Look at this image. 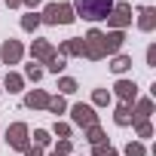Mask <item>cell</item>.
<instances>
[{"label": "cell", "instance_id": "cell-1", "mask_svg": "<svg viewBox=\"0 0 156 156\" xmlns=\"http://www.w3.org/2000/svg\"><path fill=\"white\" fill-rule=\"evenodd\" d=\"M73 16H83L86 22H101L110 16L113 0H73Z\"/></svg>", "mask_w": 156, "mask_h": 156}, {"label": "cell", "instance_id": "cell-2", "mask_svg": "<svg viewBox=\"0 0 156 156\" xmlns=\"http://www.w3.org/2000/svg\"><path fill=\"white\" fill-rule=\"evenodd\" d=\"M73 19L76 16H73L70 3H49L43 9V16H40V22H46V25H70Z\"/></svg>", "mask_w": 156, "mask_h": 156}, {"label": "cell", "instance_id": "cell-3", "mask_svg": "<svg viewBox=\"0 0 156 156\" xmlns=\"http://www.w3.org/2000/svg\"><path fill=\"white\" fill-rule=\"evenodd\" d=\"M83 40V58H89V61H101L104 58V31H98V28H92L86 37H80Z\"/></svg>", "mask_w": 156, "mask_h": 156}, {"label": "cell", "instance_id": "cell-4", "mask_svg": "<svg viewBox=\"0 0 156 156\" xmlns=\"http://www.w3.org/2000/svg\"><path fill=\"white\" fill-rule=\"evenodd\" d=\"M6 144H9L12 150H25V147L31 144V132H28V126H25V122H12V126L6 129Z\"/></svg>", "mask_w": 156, "mask_h": 156}, {"label": "cell", "instance_id": "cell-5", "mask_svg": "<svg viewBox=\"0 0 156 156\" xmlns=\"http://www.w3.org/2000/svg\"><path fill=\"white\" fill-rule=\"evenodd\" d=\"M70 119H73L76 126H83V129L98 126V113H95V107H92V104H83V101L70 107Z\"/></svg>", "mask_w": 156, "mask_h": 156}, {"label": "cell", "instance_id": "cell-6", "mask_svg": "<svg viewBox=\"0 0 156 156\" xmlns=\"http://www.w3.org/2000/svg\"><path fill=\"white\" fill-rule=\"evenodd\" d=\"M107 25H110L113 31H122L126 25H132V6H129V3H113V9H110V16H107Z\"/></svg>", "mask_w": 156, "mask_h": 156}, {"label": "cell", "instance_id": "cell-7", "mask_svg": "<svg viewBox=\"0 0 156 156\" xmlns=\"http://www.w3.org/2000/svg\"><path fill=\"white\" fill-rule=\"evenodd\" d=\"M31 55H34V61H37V64H49V61H52L58 52H55V46H52L49 40H34Z\"/></svg>", "mask_w": 156, "mask_h": 156}, {"label": "cell", "instance_id": "cell-8", "mask_svg": "<svg viewBox=\"0 0 156 156\" xmlns=\"http://www.w3.org/2000/svg\"><path fill=\"white\" fill-rule=\"evenodd\" d=\"M25 55V46L19 40H6L3 46H0V58H3V64H19Z\"/></svg>", "mask_w": 156, "mask_h": 156}, {"label": "cell", "instance_id": "cell-9", "mask_svg": "<svg viewBox=\"0 0 156 156\" xmlns=\"http://www.w3.org/2000/svg\"><path fill=\"white\" fill-rule=\"evenodd\" d=\"M113 92L119 95L122 104H135V98H138V83H135V80H116Z\"/></svg>", "mask_w": 156, "mask_h": 156}, {"label": "cell", "instance_id": "cell-10", "mask_svg": "<svg viewBox=\"0 0 156 156\" xmlns=\"http://www.w3.org/2000/svg\"><path fill=\"white\" fill-rule=\"evenodd\" d=\"M122 43H126V34H122V31H110V34H104V55H119Z\"/></svg>", "mask_w": 156, "mask_h": 156}, {"label": "cell", "instance_id": "cell-11", "mask_svg": "<svg viewBox=\"0 0 156 156\" xmlns=\"http://www.w3.org/2000/svg\"><path fill=\"white\" fill-rule=\"evenodd\" d=\"M138 28H141L144 34H150V31L156 28V9H153V6H141V9H138Z\"/></svg>", "mask_w": 156, "mask_h": 156}, {"label": "cell", "instance_id": "cell-12", "mask_svg": "<svg viewBox=\"0 0 156 156\" xmlns=\"http://www.w3.org/2000/svg\"><path fill=\"white\" fill-rule=\"evenodd\" d=\"M25 107H31V110H46V107H49V95H46L43 89H34V92L25 95Z\"/></svg>", "mask_w": 156, "mask_h": 156}, {"label": "cell", "instance_id": "cell-13", "mask_svg": "<svg viewBox=\"0 0 156 156\" xmlns=\"http://www.w3.org/2000/svg\"><path fill=\"white\" fill-rule=\"evenodd\" d=\"M55 52H58L61 58H67V55H80V58H83V40H80V37H73V40H64V43H61Z\"/></svg>", "mask_w": 156, "mask_h": 156}, {"label": "cell", "instance_id": "cell-14", "mask_svg": "<svg viewBox=\"0 0 156 156\" xmlns=\"http://www.w3.org/2000/svg\"><path fill=\"white\" fill-rule=\"evenodd\" d=\"M150 113H153V98H135L132 122H135V119H150Z\"/></svg>", "mask_w": 156, "mask_h": 156}, {"label": "cell", "instance_id": "cell-15", "mask_svg": "<svg viewBox=\"0 0 156 156\" xmlns=\"http://www.w3.org/2000/svg\"><path fill=\"white\" fill-rule=\"evenodd\" d=\"M113 122H116V126H132V104H116Z\"/></svg>", "mask_w": 156, "mask_h": 156}, {"label": "cell", "instance_id": "cell-16", "mask_svg": "<svg viewBox=\"0 0 156 156\" xmlns=\"http://www.w3.org/2000/svg\"><path fill=\"white\" fill-rule=\"evenodd\" d=\"M86 141L95 147V144H107V135H104V129L101 126H89L86 129Z\"/></svg>", "mask_w": 156, "mask_h": 156}, {"label": "cell", "instance_id": "cell-17", "mask_svg": "<svg viewBox=\"0 0 156 156\" xmlns=\"http://www.w3.org/2000/svg\"><path fill=\"white\" fill-rule=\"evenodd\" d=\"M3 86H6L9 92H22V86H25V76H19V73L6 70V80H3Z\"/></svg>", "mask_w": 156, "mask_h": 156}, {"label": "cell", "instance_id": "cell-18", "mask_svg": "<svg viewBox=\"0 0 156 156\" xmlns=\"http://www.w3.org/2000/svg\"><path fill=\"white\" fill-rule=\"evenodd\" d=\"M129 67H132V58L129 55H113V61H110V70L113 73H126Z\"/></svg>", "mask_w": 156, "mask_h": 156}, {"label": "cell", "instance_id": "cell-19", "mask_svg": "<svg viewBox=\"0 0 156 156\" xmlns=\"http://www.w3.org/2000/svg\"><path fill=\"white\" fill-rule=\"evenodd\" d=\"M110 104V92L107 89H95L92 92V107H107Z\"/></svg>", "mask_w": 156, "mask_h": 156}, {"label": "cell", "instance_id": "cell-20", "mask_svg": "<svg viewBox=\"0 0 156 156\" xmlns=\"http://www.w3.org/2000/svg\"><path fill=\"white\" fill-rule=\"evenodd\" d=\"M132 126H135L138 138H153V126H150V119H135Z\"/></svg>", "mask_w": 156, "mask_h": 156}, {"label": "cell", "instance_id": "cell-21", "mask_svg": "<svg viewBox=\"0 0 156 156\" xmlns=\"http://www.w3.org/2000/svg\"><path fill=\"white\" fill-rule=\"evenodd\" d=\"M22 28H25V31H37V28H40V16H37V12L31 9V12H28V16L22 19Z\"/></svg>", "mask_w": 156, "mask_h": 156}, {"label": "cell", "instance_id": "cell-22", "mask_svg": "<svg viewBox=\"0 0 156 156\" xmlns=\"http://www.w3.org/2000/svg\"><path fill=\"white\" fill-rule=\"evenodd\" d=\"M46 110L58 116V113H64V110H67V101H64L61 95H58V98H49V107H46Z\"/></svg>", "mask_w": 156, "mask_h": 156}, {"label": "cell", "instance_id": "cell-23", "mask_svg": "<svg viewBox=\"0 0 156 156\" xmlns=\"http://www.w3.org/2000/svg\"><path fill=\"white\" fill-rule=\"evenodd\" d=\"M58 89H61L64 95H73V92H76V80H73V76H61V80H58Z\"/></svg>", "mask_w": 156, "mask_h": 156}, {"label": "cell", "instance_id": "cell-24", "mask_svg": "<svg viewBox=\"0 0 156 156\" xmlns=\"http://www.w3.org/2000/svg\"><path fill=\"white\" fill-rule=\"evenodd\" d=\"M31 138H34V147H46V144H49V141H52V138H49V132H46V129H37V132H34V135H31Z\"/></svg>", "mask_w": 156, "mask_h": 156}, {"label": "cell", "instance_id": "cell-25", "mask_svg": "<svg viewBox=\"0 0 156 156\" xmlns=\"http://www.w3.org/2000/svg\"><path fill=\"white\" fill-rule=\"evenodd\" d=\"M126 156H147V147L138 144V141H132V144H126Z\"/></svg>", "mask_w": 156, "mask_h": 156}, {"label": "cell", "instance_id": "cell-26", "mask_svg": "<svg viewBox=\"0 0 156 156\" xmlns=\"http://www.w3.org/2000/svg\"><path fill=\"white\" fill-rule=\"evenodd\" d=\"M92 156H119V153H116L110 144H95V147H92Z\"/></svg>", "mask_w": 156, "mask_h": 156}, {"label": "cell", "instance_id": "cell-27", "mask_svg": "<svg viewBox=\"0 0 156 156\" xmlns=\"http://www.w3.org/2000/svg\"><path fill=\"white\" fill-rule=\"evenodd\" d=\"M25 76H28V80H34V83H40V80H43V67L28 64V67H25Z\"/></svg>", "mask_w": 156, "mask_h": 156}, {"label": "cell", "instance_id": "cell-28", "mask_svg": "<svg viewBox=\"0 0 156 156\" xmlns=\"http://www.w3.org/2000/svg\"><path fill=\"white\" fill-rule=\"evenodd\" d=\"M46 67H49V70H52V73H61V70H64V67H67V61H64V58H61V55H55V58H52V61H49V64H46Z\"/></svg>", "mask_w": 156, "mask_h": 156}, {"label": "cell", "instance_id": "cell-29", "mask_svg": "<svg viewBox=\"0 0 156 156\" xmlns=\"http://www.w3.org/2000/svg\"><path fill=\"white\" fill-rule=\"evenodd\" d=\"M70 150H73V147H70V138H61V141H58V147H55V153H58V156H70Z\"/></svg>", "mask_w": 156, "mask_h": 156}, {"label": "cell", "instance_id": "cell-30", "mask_svg": "<svg viewBox=\"0 0 156 156\" xmlns=\"http://www.w3.org/2000/svg\"><path fill=\"white\" fill-rule=\"evenodd\" d=\"M55 135L58 138H70V126L67 122H55Z\"/></svg>", "mask_w": 156, "mask_h": 156}, {"label": "cell", "instance_id": "cell-31", "mask_svg": "<svg viewBox=\"0 0 156 156\" xmlns=\"http://www.w3.org/2000/svg\"><path fill=\"white\" fill-rule=\"evenodd\" d=\"M147 64H150V67H156V46H153V43L147 46Z\"/></svg>", "mask_w": 156, "mask_h": 156}, {"label": "cell", "instance_id": "cell-32", "mask_svg": "<svg viewBox=\"0 0 156 156\" xmlns=\"http://www.w3.org/2000/svg\"><path fill=\"white\" fill-rule=\"evenodd\" d=\"M22 153H25V156H43V147H34V144H28Z\"/></svg>", "mask_w": 156, "mask_h": 156}, {"label": "cell", "instance_id": "cell-33", "mask_svg": "<svg viewBox=\"0 0 156 156\" xmlns=\"http://www.w3.org/2000/svg\"><path fill=\"white\" fill-rule=\"evenodd\" d=\"M6 6H9V9H16V6H22V0H6Z\"/></svg>", "mask_w": 156, "mask_h": 156}, {"label": "cell", "instance_id": "cell-34", "mask_svg": "<svg viewBox=\"0 0 156 156\" xmlns=\"http://www.w3.org/2000/svg\"><path fill=\"white\" fill-rule=\"evenodd\" d=\"M22 3H25V6H31V9H34V6H37V3H40V0H22Z\"/></svg>", "mask_w": 156, "mask_h": 156}, {"label": "cell", "instance_id": "cell-35", "mask_svg": "<svg viewBox=\"0 0 156 156\" xmlns=\"http://www.w3.org/2000/svg\"><path fill=\"white\" fill-rule=\"evenodd\" d=\"M0 92H3V86H0Z\"/></svg>", "mask_w": 156, "mask_h": 156}, {"label": "cell", "instance_id": "cell-36", "mask_svg": "<svg viewBox=\"0 0 156 156\" xmlns=\"http://www.w3.org/2000/svg\"><path fill=\"white\" fill-rule=\"evenodd\" d=\"M52 156H58V153H52Z\"/></svg>", "mask_w": 156, "mask_h": 156}]
</instances>
